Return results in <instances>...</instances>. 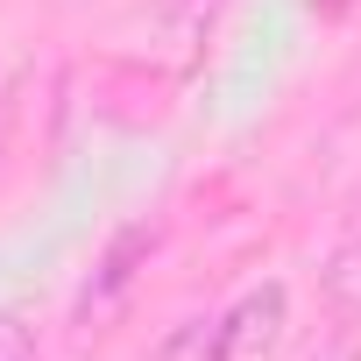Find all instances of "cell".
<instances>
[{"instance_id":"obj_4","label":"cell","mask_w":361,"mask_h":361,"mask_svg":"<svg viewBox=\"0 0 361 361\" xmlns=\"http://www.w3.org/2000/svg\"><path fill=\"white\" fill-rule=\"evenodd\" d=\"M149 361H227V340H220V312H192V319H177Z\"/></svg>"},{"instance_id":"obj_2","label":"cell","mask_w":361,"mask_h":361,"mask_svg":"<svg viewBox=\"0 0 361 361\" xmlns=\"http://www.w3.org/2000/svg\"><path fill=\"white\" fill-rule=\"evenodd\" d=\"M149 248H156V227H121V234L106 241V255H99V269H92V283H85V298H78V319H85V326L121 305V290L135 283V262H149Z\"/></svg>"},{"instance_id":"obj_5","label":"cell","mask_w":361,"mask_h":361,"mask_svg":"<svg viewBox=\"0 0 361 361\" xmlns=\"http://www.w3.org/2000/svg\"><path fill=\"white\" fill-rule=\"evenodd\" d=\"M0 361H36V333L15 312H0Z\"/></svg>"},{"instance_id":"obj_3","label":"cell","mask_w":361,"mask_h":361,"mask_svg":"<svg viewBox=\"0 0 361 361\" xmlns=\"http://www.w3.org/2000/svg\"><path fill=\"white\" fill-rule=\"evenodd\" d=\"M319 290H326V305H333L347 326H361V234L333 241V255L319 262Z\"/></svg>"},{"instance_id":"obj_6","label":"cell","mask_w":361,"mask_h":361,"mask_svg":"<svg viewBox=\"0 0 361 361\" xmlns=\"http://www.w3.org/2000/svg\"><path fill=\"white\" fill-rule=\"evenodd\" d=\"M305 361H361V347H319V354H305Z\"/></svg>"},{"instance_id":"obj_1","label":"cell","mask_w":361,"mask_h":361,"mask_svg":"<svg viewBox=\"0 0 361 361\" xmlns=\"http://www.w3.org/2000/svg\"><path fill=\"white\" fill-rule=\"evenodd\" d=\"M283 319H290V290H283V283H248V290L220 312L227 361H269L276 340H283Z\"/></svg>"}]
</instances>
